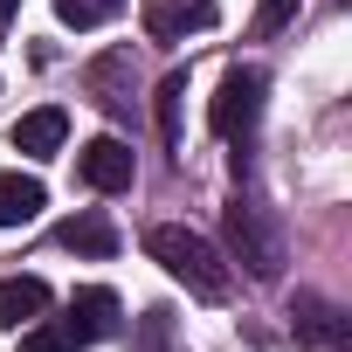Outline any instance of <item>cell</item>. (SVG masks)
<instances>
[{"label":"cell","mask_w":352,"mask_h":352,"mask_svg":"<svg viewBox=\"0 0 352 352\" xmlns=\"http://www.w3.org/2000/svg\"><path fill=\"white\" fill-rule=\"evenodd\" d=\"M49 208V187L35 173H0V228H28Z\"/></svg>","instance_id":"10"},{"label":"cell","mask_w":352,"mask_h":352,"mask_svg":"<svg viewBox=\"0 0 352 352\" xmlns=\"http://www.w3.org/2000/svg\"><path fill=\"white\" fill-rule=\"evenodd\" d=\"M290 318H297V338H304V345H324V352H345V345H352V318H345L331 297H318V290H297Z\"/></svg>","instance_id":"6"},{"label":"cell","mask_w":352,"mask_h":352,"mask_svg":"<svg viewBox=\"0 0 352 352\" xmlns=\"http://www.w3.org/2000/svg\"><path fill=\"white\" fill-rule=\"evenodd\" d=\"M290 14H297V0H263V8H256V35H276Z\"/></svg>","instance_id":"16"},{"label":"cell","mask_w":352,"mask_h":352,"mask_svg":"<svg viewBox=\"0 0 352 352\" xmlns=\"http://www.w3.org/2000/svg\"><path fill=\"white\" fill-rule=\"evenodd\" d=\"M131 56H104V63H90V90H97V104L104 111H124L131 104Z\"/></svg>","instance_id":"12"},{"label":"cell","mask_w":352,"mask_h":352,"mask_svg":"<svg viewBox=\"0 0 352 352\" xmlns=\"http://www.w3.org/2000/svg\"><path fill=\"white\" fill-rule=\"evenodd\" d=\"M63 138H69V118H63L56 104L21 111V124H14V152H28V159H56V152H63Z\"/></svg>","instance_id":"8"},{"label":"cell","mask_w":352,"mask_h":352,"mask_svg":"<svg viewBox=\"0 0 352 352\" xmlns=\"http://www.w3.org/2000/svg\"><path fill=\"white\" fill-rule=\"evenodd\" d=\"M263 97H270V76H263L256 63H235V69L221 76V90L208 97V131L228 138V145H249V131H256V118H263Z\"/></svg>","instance_id":"3"},{"label":"cell","mask_w":352,"mask_h":352,"mask_svg":"<svg viewBox=\"0 0 352 352\" xmlns=\"http://www.w3.org/2000/svg\"><path fill=\"white\" fill-rule=\"evenodd\" d=\"M56 14L69 28H104L111 14H124V0H56Z\"/></svg>","instance_id":"15"},{"label":"cell","mask_w":352,"mask_h":352,"mask_svg":"<svg viewBox=\"0 0 352 352\" xmlns=\"http://www.w3.org/2000/svg\"><path fill=\"white\" fill-rule=\"evenodd\" d=\"M138 14H145V35L152 42H187L201 28H214V0H138Z\"/></svg>","instance_id":"5"},{"label":"cell","mask_w":352,"mask_h":352,"mask_svg":"<svg viewBox=\"0 0 352 352\" xmlns=\"http://www.w3.org/2000/svg\"><path fill=\"white\" fill-rule=\"evenodd\" d=\"M14 8H21V0H0V21H14Z\"/></svg>","instance_id":"17"},{"label":"cell","mask_w":352,"mask_h":352,"mask_svg":"<svg viewBox=\"0 0 352 352\" xmlns=\"http://www.w3.org/2000/svg\"><path fill=\"white\" fill-rule=\"evenodd\" d=\"M228 249H235V263H249V276H263V283H276L283 276V228H276V214L256 201V194H235L228 201Z\"/></svg>","instance_id":"2"},{"label":"cell","mask_w":352,"mask_h":352,"mask_svg":"<svg viewBox=\"0 0 352 352\" xmlns=\"http://www.w3.org/2000/svg\"><path fill=\"white\" fill-rule=\"evenodd\" d=\"M145 256L173 276V283H187L194 297H208V304H221L228 297V256L208 242V235H194V228H180V221H159L152 235H145Z\"/></svg>","instance_id":"1"},{"label":"cell","mask_w":352,"mask_h":352,"mask_svg":"<svg viewBox=\"0 0 352 352\" xmlns=\"http://www.w3.org/2000/svg\"><path fill=\"white\" fill-rule=\"evenodd\" d=\"M76 173H83V187H97V194H124L131 180H138V159H131V145L124 138H90L83 152H76Z\"/></svg>","instance_id":"4"},{"label":"cell","mask_w":352,"mask_h":352,"mask_svg":"<svg viewBox=\"0 0 352 352\" xmlns=\"http://www.w3.org/2000/svg\"><path fill=\"white\" fill-rule=\"evenodd\" d=\"M56 242L63 249H76V256H118V228L90 208V214H69L63 228H56Z\"/></svg>","instance_id":"11"},{"label":"cell","mask_w":352,"mask_h":352,"mask_svg":"<svg viewBox=\"0 0 352 352\" xmlns=\"http://www.w3.org/2000/svg\"><path fill=\"white\" fill-rule=\"evenodd\" d=\"M180 97H187V69H173L159 83V131H166V145H180Z\"/></svg>","instance_id":"14"},{"label":"cell","mask_w":352,"mask_h":352,"mask_svg":"<svg viewBox=\"0 0 352 352\" xmlns=\"http://www.w3.org/2000/svg\"><path fill=\"white\" fill-rule=\"evenodd\" d=\"M21 352H76V331L63 318H35V324H21Z\"/></svg>","instance_id":"13"},{"label":"cell","mask_w":352,"mask_h":352,"mask_svg":"<svg viewBox=\"0 0 352 352\" xmlns=\"http://www.w3.org/2000/svg\"><path fill=\"white\" fill-rule=\"evenodd\" d=\"M118 318H124V304H118V290H104V283H83L76 297H69V331H76V345H97V338H118Z\"/></svg>","instance_id":"7"},{"label":"cell","mask_w":352,"mask_h":352,"mask_svg":"<svg viewBox=\"0 0 352 352\" xmlns=\"http://www.w3.org/2000/svg\"><path fill=\"white\" fill-rule=\"evenodd\" d=\"M49 311V283L42 276H0V331H21Z\"/></svg>","instance_id":"9"}]
</instances>
